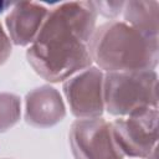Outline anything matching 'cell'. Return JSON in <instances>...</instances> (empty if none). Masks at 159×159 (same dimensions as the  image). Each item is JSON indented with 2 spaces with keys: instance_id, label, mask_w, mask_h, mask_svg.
<instances>
[{
  "instance_id": "6da1fadb",
  "label": "cell",
  "mask_w": 159,
  "mask_h": 159,
  "mask_svg": "<svg viewBox=\"0 0 159 159\" xmlns=\"http://www.w3.org/2000/svg\"><path fill=\"white\" fill-rule=\"evenodd\" d=\"M97 17L92 1H66L50 9L26 51L34 71L45 81L58 83L92 66L91 41Z\"/></svg>"
},
{
  "instance_id": "7a4b0ae2",
  "label": "cell",
  "mask_w": 159,
  "mask_h": 159,
  "mask_svg": "<svg viewBox=\"0 0 159 159\" xmlns=\"http://www.w3.org/2000/svg\"><path fill=\"white\" fill-rule=\"evenodd\" d=\"M93 65L107 72L155 71L159 62V36L139 31L123 20L97 26L91 41Z\"/></svg>"
},
{
  "instance_id": "3957f363",
  "label": "cell",
  "mask_w": 159,
  "mask_h": 159,
  "mask_svg": "<svg viewBox=\"0 0 159 159\" xmlns=\"http://www.w3.org/2000/svg\"><path fill=\"white\" fill-rule=\"evenodd\" d=\"M104 109L127 117L147 108H158L157 71L107 72L103 83Z\"/></svg>"
},
{
  "instance_id": "277c9868",
  "label": "cell",
  "mask_w": 159,
  "mask_h": 159,
  "mask_svg": "<svg viewBox=\"0 0 159 159\" xmlns=\"http://www.w3.org/2000/svg\"><path fill=\"white\" fill-rule=\"evenodd\" d=\"M158 108H147L113 122V139L122 155L130 159H145L158 147Z\"/></svg>"
},
{
  "instance_id": "5b68a950",
  "label": "cell",
  "mask_w": 159,
  "mask_h": 159,
  "mask_svg": "<svg viewBox=\"0 0 159 159\" xmlns=\"http://www.w3.org/2000/svg\"><path fill=\"white\" fill-rule=\"evenodd\" d=\"M68 139L75 159H124L113 139L111 122L102 117L76 119Z\"/></svg>"
},
{
  "instance_id": "8992f818",
  "label": "cell",
  "mask_w": 159,
  "mask_h": 159,
  "mask_svg": "<svg viewBox=\"0 0 159 159\" xmlns=\"http://www.w3.org/2000/svg\"><path fill=\"white\" fill-rule=\"evenodd\" d=\"M104 72L92 65L66 80L63 96L77 119L99 118L104 113Z\"/></svg>"
},
{
  "instance_id": "52a82bcc",
  "label": "cell",
  "mask_w": 159,
  "mask_h": 159,
  "mask_svg": "<svg viewBox=\"0 0 159 159\" xmlns=\"http://www.w3.org/2000/svg\"><path fill=\"white\" fill-rule=\"evenodd\" d=\"M66 117V106L58 89L43 84L31 89L25 97L24 118L35 128H51Z\"/></svg>"
},
{
  "instance_id": "ba28073f",
  "label": "cell",
  "mask_w": 159,
  "mask_h": 159,
  "mask_svg": "<svg viewBox=\"0 0 159 159\" xmlns=\"http://www.w3.org/2000/svg\"><path fill=\"white\" fill-rule=\"evenodd\" d=\"M48 9L36 1L14 2L5 17L6 32L15 46H30L39 35Z\"/></svg>"
},
{
  "instance_id": "9c48e42d",
  "label": "cell",
  "mask_w": 159,
  "mask_h": 159,
  "mask_svg": "<svg viewBox=\"0 0 159 159\" xmlns=\"http://www.w3.org/2000/svg\"><path fill=\"white\" fill-rule=\"evenodd\" d=\"M123 21L139 31L159 36V2L157 0H129L125 1Z\"/></svg>"
},
{
  "instance_id": "30bf717a",
  "label": "cell",
  "mask_w": 159,
  "mask_h": 159,
  "mask_svg": "<svg viewBox=\"0 0 159 159\" xmlns=\"http://www.w3.org/2000/svg\"><path fill=\"white\" fill-rule=\"evenodd\" d=\"M21 117V99L17 94L0 93V133L11 129Z\"/></svg>"
},
{
  "instance_id": "8fae6325",
  "label": "cell",
  "mask_w": 159,
  "mask_h": 159,
  "mask_svg": "<svg viewBox=\"0 0 159 159\" xmlns=\"http://www.w3.org/2000/svg\"><path fill=\"white\" fill-rule=\"evenodd\" d=\"M92 4L94 6L97 15H101L104 19H107L108 21H112V20H118V17L122 15L125 1H123V0H117V1L99 0V1H92Z\"/></svg>"
},
{
  "instance_id": "7c38bea8",
  "label": "cell",
  "mask_w": 159,
  "mask_h": 159,
  "mask_svg": "<svg viewBox=\"0 0 159 159\" xmlns=\"http://www.w3.org/2000/svg\"><path fill=\"white\" fill-rule=\"evenodd\" d=\"M11 51H12V43L10 41V37L6 30L4 29V26L0 24V66L9 60Z\"/></svg>"
},
{
  "instance_id": "4fadbf2b",
  "label": "cell",
  "mask_w": 159,
  "mask_h": 159,
  "mask_svg": "<svg viewBox=\"0 0 159 159\" xmlns=\"http://www.w3.org/2000/svg\"><path fill=\"white\" fill-rule=\"evenodd\" d=\"M12 5H14V2H11V1H5V0H0V14L5 12L6 10H10Z\"/></svg>"
},
{
  "instance_id": "5bb4252c",
  "label": "cell",
  "mask_w": 159,
  "mask_h": 159,
  "mask_svg": "<svg viewBox=\"0 0 159 159\" xmlns=\"http://www.w3.org/2000/svg\"><path fill=\"white\" fill-rule=\"evenodd\" d=\"M157 158H158V147H155L145 159H157Z\"/></svg>"
},
{
  "instance_id": "9a60e30c",
  "label": "cell",
  "mask_w": 159,
  "mask_h": 159,
  "mask_svg": "<svg viewBox=\"0 0 159 159\" xmlns=\"http://www.w3.org/2000/svg\"><path fill=\"white\" fill-rule=\"evenodd\" d=\"M2 159H6V158H2Z\"/></svg>"
}]
</instances>
